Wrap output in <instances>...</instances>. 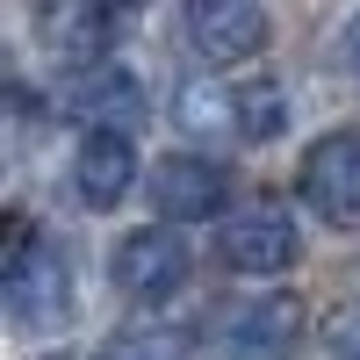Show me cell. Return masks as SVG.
I'll return each mask as SVG.
<instances>
[{
  "label": "cell",
  "mask_w": 360,
  "mask_h": 360,
  "mask_svg": "<svg viewBox=\"0 0 360 360\" xmlns=\"http://www.w3.org/2000/svg\"><path fill=\"white\" fill-rule=\"evenodd\" d=\"M288 130V94L274 79H245L238 86V137L245 144H266V137H281Z\"/></svg>",
  "instance_id": "12"
},
{
  "label": "cell",
  "mask_w": 360,
  "mask_h": 360,
  "mask_svg": "<svg viewBox=\"0 0 360 360\" xmlns=\"http://www.w3.org/2000/svg\"><path fill=\"white\" fill-rule=\"evenodd\" d=\"M65 108L79 115L86 130H137L144 123V86H137V72H123V65H86L72 86H65Z\"/></svg>",
  "instance_id": "8"
},
{
  "label": "cell",
  "mask_w": 360,
  "mask_h": 360,
  "mask_svg": "<svg viewBox=\"0 0 360 360\" xmlns=\"http://www.w3.org/2000/svg\"><path fill=\"white\" fill-rule=\"evenodd\" d=\"M101 15L108 8H94V0H58V8H44V44L86 65V58H101Z\"/></svg>",
  "instance_id": "11"
},
{
  "label": "cell",
  "mask_w": 360,
  "mask_h": 360,
  "mask_svg": "<svg viewBox=\"0 0 360 360\" xmlns=\"http://www.w3.org/2000/svg\"><path fill=\"white\" fill-rule=\"evenodd\" d=\"M346 72H353V86H360V22L346 29Z\"/></svg>",
  "instance_id": "15"
},
{
  "label": "cell",
  "mask_w": 360,
  "mask_h": 360,
  "mask_svg": "<svg viewBox=\"0 0 360 360\" xmlns=\"http://www.w3.org/2000/svg\"><path fill=\"white\" fill-rule=\"evenodd\" d=\"M303 202L332 231H360V130H332L303 152Z\"/></svg>",
  "instance_id": "2"
},
{
  "label": "cell",
  "mask_w": 360,
  "mask_h": 360,
  "mask_svg": "<svg viewBox=\"0 0 360 360\" xmlns=\"http://www.w3.org/2000/svg\"><path fill=\"white\" fill-rule=\"evenodd\" d=\"M188 37L202 58L238 65V58L266 51V8L259 0H188Z\"/></svg>",
  "instance_id": "6"
},
{
  "label": "cell",
  "mask_w": 360,
  "mask_h": 360,
  "mask_svg": "<svg viewBox=\"0 0 360 360\" xmlns=\"http://www.w3.org/2000/svg\"><path fill=\"white\" fill-rule=\"evenodd\" d=\"M8 310L22 332H58L72 317V266L58 245H29L8 259Z\"/></svg>",
  "instance_id": "4"
},
{
  "label": "cell",
  "mask_w": 360,
  "mask_h": 360,
  "mask_svg": "<svg viewBox=\"0 0 360 360\" xmlns=\"http://www.w3.org/2000/svg\"><path fill=\"white\" fill-rule=\"evenodd\" d=\"M295 332H303L295 295H252V303H238L209 324V353L217 360H288Z\"/></svg>",
  "instance_id": "1"
},
{
  "label": "cell",
  "mask_w": 360,
  "mask_h": 360,
  "mask_svg": "<svg viewBox=\"0 0 360 360\" xmlns=\"http://www.w3.org/2000/svg\"><path fill=\"white\" fill-rule=\"evenodd\" d=\"M173 123L195 137H231L238 130V86L224 79H180L173 86Z\"/></svg>",
  "instance_id": "10"
},
{
  "label": "cell",
  "mask_w": 360,
  "mask_h": 360,
  "mask_svg": "<svg viewBox=\"0 0 360 360\" xmlns=\"http://www.w3.org/2000/svg\"><path fill=\"white\" fill-rule=\"evenodd\" d=\"M295 252H303V231H295V217L281 202H245V209H231V224H224V266L231 274H288Z\"/></svg>",
  "instance_id": "3"
},
{
  "label": "cell",
  "mask_w": 360,
  "mask_h": 360,
  "mask_svg": "<svg viewBox=\"0 0 360 360\" xmlns=\"http://www.w3.org/2000/svg\"><path fill=\"white\" fill-rule=\"evenodd\" d=\"M152 202H159L166 224H202L231 202V180H224V166H209L195 152H173V159L152 166Z\"/></svg>",
  "instance_id": "7"
},
{
  "label": "cell",
  "mask_w": 360,
  "mask_h": 360,
  "mask_svg": "<svg viewBox=\"0 0 360 360\" xmlns=\"http://www.w3.org/2000/svg\"><path fill=\"white\" fill-rule=\"evenodd\" d=\"M108 360H188V346H180L173 332H123L108 346Z\"/></svg>",
  "instance_id": "13"
},
{
  "label": "cell",
  "mask_w": 360,
  "mask_h": 360,
  "mask_svg": "<svg viewBox=\"0 0 360 360\" xmlns=\"http://www.w3.org/2000/svg\"><path fill=\"white\" fill-rule=\"evenodd\" d=\"M108 266H115V288H123L130 303H159V295H173L188 281V245H180V231L144 224V231H130L123 245H115Z\"/></svg>",
  "instance_id": "5"
},
{
  "label": "cell",
  "mask_w": 360,
  "mask_h": 360,
  "mask_svg": "<svg viewBox=\"0 0 360 360\" xmlns=\"http://www.w3.org/2000/svg\"><path fill=\"white\" fill-rule=\"evenodd\" d=\"M94 8H108V15H123V8H144V0H94Z\"/></svg>",
  "instance_id": "16"
},
{
  "label": "cell",
  "mask_w": 360,
  "mask_h": 360,
  "mask_svg": "<svg viewBox=\"0 0 360 360\" xmlns=\"http://www.w3.org/2000/svg\"><path fill=\"white\" fill-rule=\"evenodd\" d=\"M72 188L86 209H115L137 188V144L123 130H86L79 137V159H72Z\"/></svg>",
  "instance_id": "9"
},
{
  "label": "cell",
  "mask_w": 360,
  "mask_h": 360,
  "mask_svg": "<svg viewBox=\"0 0 360 360\" xmlns=\"http://www.w3.org/2000/svg\"><path fill=\"white\" fill-rule=\"evenodd\" d=\"M324 353H332V360H360V303L332 317V332H324Z\"/></svg>",
  "instance_id": "14"
}]
</instances>
